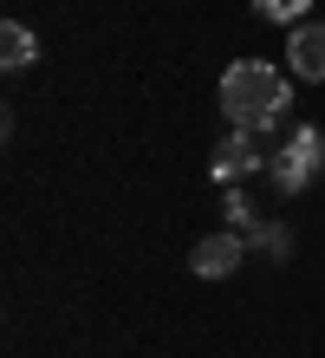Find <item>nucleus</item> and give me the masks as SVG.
Returning <instances> with one entry per match:
<instances>
[{
	"instance_id": "nucleus-1",
	"label": "nucleus",
	"mask_w": 325,
	"mask_h": 358,
	"mask_svg": "<svg viewBox=\"0 0 325 358\" xmlns=\"http://www.w3.org/2000/svg\"><path fill=\"white\" fill-rule=\"evenodd\" d=\"M293 72H273L260 66V59H234V66L222 72V111L234 131H273V124H287V104H293Z\"/></svg>"
},
{
	"instance_id": "nucleus-2",
	"label": "nucleus",
	"mask_w": 325,
	"mask_h": 358,
	"mask_svg": "<svg viewBox=\"0 0 325 358\" xmlns=\"http://www.w3.org/2000/svg\"><path fill=\"white\" fill-rule=\"evenodd\" d=\"M267 170H273V189H280V196H299V189L325 170V137L312 131V124L287 131V143H280V157L267 163Z\"/></svg>"
},
{
	"instance_id": "nucleus-3",
	"label": "nucleus",
	"mask_w": 325,
	"mask_h": 358,
	"mask_svg": "<svg viewBox=\"0 0 325 358\" xmlns=\"http://www.w3.org/2000/svg\"><path fill=\"white\" fill-rule=\"evenodd\" d=\"M241 261H247V235H234V228L202 235V241L189 248V273H195V280H228Z\"/></svg>"
},
{
	"instance_id": "nucleus-4",
	"label": "nucleus",
	"mask_w": 325,
	"mask_h": 358,
	"mask_svg": "<svg viewBox=\"0 0 325 358\" xmlns=\"http://www.w3.org/2000/svg\"><path fill=\"white\" fill-rule=\"evenodd\" d=\"M287 72L299 78V85H319V78H325V27L306 20V27L287 33Z\"/></svg>"
},
{
	"instance_id": "nucleus-5",
	"label": "nucleus",
	"mask_w": 325,
	"mask_h": 358,
	"mask_svg": "<svg viewBox=\"0 0 325 358\" xmlns=\"http://www.w3.org/2000/svg\"><path fill=\"white\" fill-rule=\"evenodd\" d=\"M215 182H241V176H254L260 170V143H254V131H228L222 143H215Z\"/></svg>"
},
{
	"instance_id": "nucleus-6",
	"label": "nucleus",
	"mask_w": 325,
	"mask_h": 358,
	"mask_svg": "<svg viewBox=\"0 0 325 358\" xmlns=\"http://www.w3.org/2000/svg\"><path fill=\"white\" fill-rule=\"evenodd\" d=\"M33 59H39V39L20 27V20H7V27H0V66L20 72V66H33Z\"/></svg>"
},
{
	"instance_id": "nucleus-7",
	"label": "nucleus",
	"mask_w": 325,
	"mask_h": 358,
	"mask_svg": "<svg viewBox=\"0 0 325 358\" xmlns=\"http://www.w3.org/2000/svg\"><path fill=\"white\" fill-rule=\"evenodd\" d=\"M222 215H228V228H234V235H260V222H254V208H247V196H241V189H234L228 182V196H222Z\"/></svg>"
},
{
	"instance_id": "nucleus-8",
	"label": "nucleus",
	"mask_w": 325,
	"mask_h": 358,
	"mask_svg": "<svg viewBox=\"0 0 325 358\" xmlns=\"http://www.w3.org/2000/svg\"><path fill=\"white\" fill-rule=\"evenodd\" d=\"M260 20H280V27H306V0H254Z\"/></svg>"
},
{
	"instance_id": "nucleus-9",
	"label": "nucleus",
	"mask_w": 325,
	"mask_h": 358,
	"mask_svg": "<svg viewBox=\"0 0 325 358\" xmlns=\"http://www.w3.org/2000/svg\"><path fill=\"white\" fill-rule=\"evenodd\" d=\"M254 241H260V255H267V261H287V255H293V235H287L280 222H267V228H260Z\"/></svg>"
}]
</instances>
